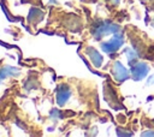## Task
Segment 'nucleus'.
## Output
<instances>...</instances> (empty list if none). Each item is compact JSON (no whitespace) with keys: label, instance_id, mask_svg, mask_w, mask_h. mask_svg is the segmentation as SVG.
Listing matches in <instances>:
<instances>
[{"label":"nucleus","instance_id":"obj_8","mask_svg":"<svg viewBox=\"0 0 154 137\" xmlns=\"http://www.w3.org/2000/svg\"><path fill=\"white\" fill-rule=\"evenodd\" d=\"M42 16H43V13H42L41 11H38L37 8H31L30 12H29L28 19H29V22H31V23H37V22H40V20L42 19Z\"/></svg>","mask_w":154,"mask_h":137},{"label":"nucleus","instance_id":"obj_13","mask_svg":"<svg viewBox=\"0 0 154 137\" xmlns=\"http://www.w3.org/2000/svg\"><path fill=\"white\" fill-rule=\"evenodd\" d=\"M112 2H113V4H116V5H117V4H118V2H119V0H112Z\"/></svg>","mask_w":154,"mask_h":137},{"label":"nucleus","instance_id":"obj_2","mask_svg":"<svg viewBox=\"0 0 154 137\" xmlns=\"http://www.w3.org/2000/svg\"><path fill=\"white\" fill-rule=\"evenodd\" d=\"M123 42H124L123 36H122L119 32H117V34H113V37H112L109 41L103 42V43L101 44V48H102V50L106 52V53H113V52H117V50L122 47Z\"/></svg>","mask_w":154,"mask_h":137},{"label":"nucleus","instance_id":"obj_5","mask_svg":"<svg viewBox=\"0 0 154 137\" xmlns=\"http://www.w3.org/2000/svg\"><path fill=\"white\" fill-rule=\"evenodd\" d=\"M70 95H71V93H70L69 87H66V85H64V84L60 85V87L58 88V91H57V102H58L60 106H63V105L69 100Z\"/></svg>","mask_w":154,"mask_h":137},{"label":"nucleus","instance_id":"obj_7","mask_svg":"<svg viewBox=\"0 0 154 137\" xmlns=\"http://www.w3.org/2000/svg\"><path fill=\"white\" fill-rule=\"evenodd\" d=\"M18 73H19V71H18L17 68L6 66V67H4V68H1V70H0V78H1V79H4V78H6V77L17 76Z\"/></svg>","mask_w":154,"mask_h":137},{"label":"nucleus","instance_id":"obj_12","mask_svg":"<svg viewBox=\"0 0 154 137\" xmlns=\"http://www.w3.org/2000/svg\"><path fill=\"white\" fill-rule=\"evenodd\" d=\"M150 25L154 28V17H153V19H152V22H150Z\"/></svg>","mask_w":154,"mask_h":137},{"label":"nucleus","instance_id":"obj_10","mask_svg":"<svg viewBox=\"0 0 154 137\" xmlns=\"http://www.w3.org/2000/svg\"><path fill=\"white\" fill-rule=\"evenodd\" d=\"M153 84H154V75L149 76V78L147 81V85H153Z\"/></svg>","mask_w":154,"mask_h":137},{"label":"nucleus","instance_id":"obj_11","mask_svg":"<svg viewBox=\"0 0 154 137\" xmlns=\"http://www.w3.org/2000/svg\"><path fill=\"white\" fill-rule=\"evenodd\" d=\"M142 136H154V132H150V131L149 132H143Z\"/></svg>","mask_w":154,"mask_h":137},{"label":"nucleus","instance_id":"obj_1","mask_svg":"<svg viewBox=\"0 0 154 137\" xmlns=\"http://www.w3.org/2000/svg\"><path fill=\"white\" fill-rule=\"evenodd\" d=\"M120 31L119 25L111 23V22H100L99 25L95 26L94 36L96 38H101L102 36H106L108 34H117Z\"/></svg>","mask_w":154,"mask_h":137},{"label":"nucleus","instance_id":"obj_9","mask_svg":"<svg viewBox=\"0 0 154 137\" xmlns=\"http://www.w3.org/2000/svg\"><path fill=\"white\" fill-rule=\"evenodd\" d=\"M125 54H126V58H128V62H129V65H134V64H136L137 62V59H138V55H137V53L134 50V49H131V48H126L125 49Z\"/></svg>","mask_w":154,"mask_h":137},{"label":"nucleus","instance_id":"obj_6","mask_svg":"<svg viewBox=\"0 0 154 137\" xmlns=\"http://www.w3.org/2000/svg\"><path fill=\"white\" fill-rule=\"evenodd\" d=\"M87 55L89 56V59H90V61L93 62V65L95 66V67H100L101 66V64H102V55L96 50V49H94V48H91V47H89V48H87Z\"/></svg>","mask_w":154,"mask_h":137},{"label":"nucleus","instance_id":"obj_3","mask_svg":"<svg viewBox=\"0 0 154 137\" xmlns=\"http://www.w3.org/2000/svg\"><path fill=\"white\" fill-rule=\"evenodd\" d=\"M149 72V66L146 62H136L131 66V77L135 81H141L143 79Z\"/></svg>","mask_w":154,"mask_h":137},{"label":"nucleus","instance_id":"obj_4","mask_svg":"<svg viewBox=\"0 0 154 137\" xmlns=\"http://www.w3.org/2000/svg\"><path fill=\"white\" fill-rule=\"evenodd\" d=\"M112 75H113L114 79H116L117 82H124V81H126V79L129 78V76H130L129 71H128V70L125 68V66H123L122 62H119V61H116V62H114V65H113V67H112Z\"/></svg>","mask_w":154,"mask_h":137}]
</instances>
